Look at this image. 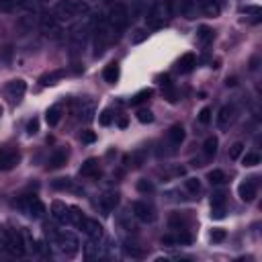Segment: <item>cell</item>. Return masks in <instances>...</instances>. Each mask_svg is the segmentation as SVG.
I'll return each mask as SVG.
<instances>
[{"label": "cell", "instance_id": "30bf717a", "mask_svg": "<svg viewBox=\"0 0 262 262\" xmlns=\"http://www.w3.org/2000/svg\"><path fill=\"white\" fill-rule=\"evenodd\" d=\"M39 29L43 31L45 35H51V37H58L61 33L60 20L56 19V15H41L39 17Z\"/></svg>", "mask_w": 262, "mask_h": 262}, {"label": "cell", "instance_id": "3957f363", "mask_svg": "<svg viewBox=\"0 0 262 262\" xmlns=\"http://www.w3.org/2000/svg\"><path fill=\"white\" fill-rule=\"evenodd\" d=\"M170 13H168V6H166V0H156L148 13H145V23H148L150 29H162Z\"/></svg>", "mask_w": 262, "mask_h": 262}, {"label": "cell", "instance_id": "4316f807", "mask_svg": "<svg viewBox=\"0 0 262 262\" xmlns=\"http://www.w3.org/2000/svg\"><path fill=\"white\" fill-rule=\"evenodd\" d=\"M60 119H61V107H60V104L49 107L47 109V115H45V121H47L49 127H56V125L60 123Z\"/></svg>", "mask_w": 262, "mask_h": 262}, {"label": "cell", "instance_id": "f1b7e54d", "mask_svg": "<svg viewBox=\"0 0 262 262\" xmlns=\"http://www.w3.org/2000/svg\"><path fill=\"white\" fill-rule=\"evenodd\" d=\"M242 164L246 166V168H254V166L260 164V154H256V152H248V154H244Z\"/></svg>", "mask_w": 262, "mask_h": 262}, {"label": "cell", "instance_id": "d6a6232c", "mask_svg": "<svg viewBox=\"0 0 262 262\" xmlns=\"http://www.w3.org/2000/svg\"><path fill=\"white\" fill-rule=\"evenodd\" d=\"M242 154H244V143L242 141H236L232 148H229V158H232V160L242 158Z\"/></svg>", "mask_w": 262, "mask_h": 262}, {"label": "cell", "instance_id": "836d02e7", "mask_svg": "<svg viewBox=\"0 0 262 262\" xmlns=\"http://www.w3.org/2000/svg\"><path fill=\"white\" fill-rule=\"evenodd\" d=\"M207 178H209V182L211 184H223L225 182V174L222 170H211Z\"/></svg>", "mask_w": 262, "mask_h": 262}, {"label": "cell", "instance_id": "7bdbcfd3", "mask_svg": "<svg viewBox=\"0 0 262 262\" xmlns=\"http://www.w3.org/2000/svg\"><path fill=\"white\" fill-rule=\"evenodd\" d=\"M225 229H213V232H211V240H213V242H223V240H225Z\"/></svg>", "mask_w": 262, "mask_h": 262}, {"label": "cell", "instance_id": "44dd1931", "mask_svg": "<svg viewBox=\"0 0 262 262\" xmlns=\"http://www.w3.org/2000/svg\"><path fill=\"white\" fill-rule=\"evenodd\" d=\"M197 66V58H195V54H184V56H181V60H178V70L182 72V74H188V72H193V68Z\"/></svg>", "mask_w": 262, "mask_h": 262}, {"label": "cell", "instance_id": "83f0119b", "mask_svg": "<svg viewBox=\"0 0 262 262\" xmlns=\"http://www.w3.org/2000/svg\"><path fill=\"white\" fill-rule=\"evenodd\" d=\"M152 97H154V90H152V88H141V90L131 99V104H141V102H145V101H150Z\"/></svg>", "mask_w": 262, "mask_h": 262}, {"label": "cell", "instance_id": "ab89813d", "mask_svg": "<svg viewBox=\"0 0 262 262\" xmlns=\"http://www.w3.org/2000/svg\"><path fill=\"white\" fill-rule=\"evenodd\" d=\"M15 8H17L15 0H0V10L2 13H15Z\"/></svg>", "mask_w": 262, "mask_h": 262}, {"label": "cell", "instance_id": "d590c367", "mask_svg": "<svg viewBox=\"0 0 262 262\" xmlns=\"http://www.w3.org/2000/svg\"><path fill=\"white\" fill-rule=\"evenodd\" d=\"M138 121L143 123V125H145V123H152V121H154L152 111H150V109H140V111H138Z\"/></svg>", "mask_w": 262, "mask_h": 262}, {"label": "cell", "instance_id": "603a6c76", "mask_svg": "<svg viewBox=\"0 0 262 262\" xmlns=\"http://www.w3.org/2000/svg\"><path fill=\"white\" fill-rule=\"evenodd\" d=\"M41 2L43 0H15V4L19 8H23L25 13H33V15L41 13Z\"/></svg>", "mask_w": 262, "mask_h": 262}, {"label": "cell", "instance_id": "8d00e7d4", "mask_svg": "<svg viewBox=\"0 0 262 262\" xmlns=\"http://www.w3.org/2000/svg\"><path fill=\"white\" fill-rule=\"evenodd\" d=\"M199 123L201 125H209L211 123V109L209 107H203L201 113H199Z\"/></svg>", "mask_w": 262, "mask_h": 262}, {"label": "cell", "instance_id": "ba28073f", "mask_svg": "<svg viewBox=\"0 0 262 262\" xmlns=\"http://www.w3.org/2000/svg\"><path fill=\"white\" fill-rule=\"evenodd\" d=\"M19 207L25 209V213H29L31 217H43V213H45V205L41 203L37 197L23 199V201H19Z\"/></svg>", "mask_w": 262, "mask_h": 262}, {"label": "cell", "instance_id": "ffe728a7", "mask_svg": "<svg viewBox=\"0 0 262 262\" xmlns=\"http://www.w3.org/2000/svg\"><path fill=\"white\" fill-rule=\"evenodd\" d=\"M80 174L82 176H92V178H97L101 176V168H99V160L97 158H88L84 164L80 166Z\"/></svg>", "mask_w": 262, "mask_h": 262}, {"label": "cell", "instance_id": "60d3db41", "mask_svg": "<svg viewBox=\"0 0 262 262\" xmlns=\"http://www.w3.org/2000/svg\"><path fill=\"white\" fill-rule=\"evenodd\" d=\"M80 140L84 141V143H94V141H97V133L90 131V129H86V131L80 133Z\"/></svg>", "mask_w": 262, "mask_h": 262}, {"label": "cell", "instance_id": "d6986e66", "mask_svg": "<svg viewBox=\"0 0 262 262\" xmlns=\"http://www.w3.org/2000/svg\"><path fill=\"white\" fill-rule=\"evenodd\" d=\"M119 76H121V68L117 61H113V64H109L102 70V78H104V82H109V84H117Z\"/></svg>", "mask_w": 262, "mask_h": 262}, {"label": "cell", "instance_id": "ac0fdd59", "mask_svg": "<svg viewBox=\"0 0 262 262\" xmlns=\"http://www.w3.org/2000/svg\"><path fill=\"white\" fill-rule=\"evenodd\" d=\"M197 6L203 10L207 17H217L222 13V4H219V0H197Z\"/></svg>", "mask_w": 262, "mask_h": 262}, {"label": "cell", "instance_id": "5b68a950", "mask_svg": "<svg viewBox=\"0 0 262 262\" xmlns=\"http://www.w3.org/2000/svg\"><path fill=\"white\" fill-rule=\"evenodd\" d=\"M166 6H168V13H178L184 19H195L197 15V0H166Z\"/></svg>", "mask_w": 262, "mask_h": 262}, {"label": "cell", "instance_id": "bcb514c9", "mask_svg": "<svg viewBox=\"0 0 262 262\" xmlns=\"http://www.w3.org/2000/svg\"><path fill=\"white\" fill-rule=\"evenodd\" d=\"M117 125H119V127H121V129H125V127H127V125H129V119H127V117H119Z\"/></svg>", "mask_w": 262, "mask_h": 262}, {"label": "cell", "instance_id": "cb8c5ba5", "mask_svg": "<svg viewBox=\"0 0 262 262\" xmlns=\"http://www.w3.org/2000/svg\"><path fill=\"white\" fill-rule=\"evenodd\" d=\"M64 74L66 72L64 70H56V72H49V74H43L39 78V82H41V86H56L58 82L64 78Z\"/></svg>", "mask_w": 262, "mask_h": 262}, {"label": "cell", "instance_id": "7dc6e473", "mask_svg": "<svg viewBox=\"0 0 262 262\" xmlns=\"http://www.w3.org/2000/svg\"><path fill=\"white\" fill-rule=\"evenodd\" d=\"M225 84H227V86H234V84H236V78H227Z\"/></svg>", "mask_w": 262, "mask_h": 262}, {"label": "cell", "instance_id": "f907efd6", "mask_svg": "<svg viewBox=\"0 0 262 262\" xmlns=\"http://www.w3.org/2000/svg\"><path fill=\"white\" fill-rule=\"evenodd\" d=\"M0 115H2V107H0Z\"/></svg>", "mask_w": 262, "mask_h": 262}, {"label": "cell", "instance_id": "2e32d148", "mask_svg": "<svg viewBox=\"0 0 262 262\" xmlns=\"http://www.w3.org/2000/svg\"><path fill=\"white\" fill-rule=\"evenodd\" d=\"M51 215H54L60 223H66V225H72L70 223V207L61 201H54L51 203Z\"/></svg>", "mask_w": 262, "mask_h": 262}, {"label": "cell", "instance_id": "9a60e30c", "mask_svg": "<svg viewBox=\"0 0 262 262\" xmlns=\"http://www.w3.org/2000/svg\"><path fill=\"white\" fill-rule=\"evenodd\" d=\"M232 121H234V107L232 104H223V107L217 111V117H215L217 127L219 129H227Z\"/></svg>", "mask_w": 262, "mask_h": 262}, {"label": "cell", "instance_id": "52a82bcc", "mask_svg": "<svg viewBox=\"0 0 262 262\" xmlns=\"http://www.w3.org/2000/svg\"><path fill=\"white\" fill-rule=\"evenodd\" d=\"M54 240L58 242V246L61 248V252H64L66 256H76L78 250H80V242L72 236L70 232H56Z\"/></svg>", "mask_w": 262, "mask_h": 262}, {"label": "cell", "instance_id": "e575fe53", "mask_svg": "<svg viewBox=\"0 0 262 262\" xmlns=\"http://www.w3.org/2000/svg\"><path fill=\"white\" fill-rule=\"evenodd\" d=\"M184 186H186V191L191 193V195H197L199 191H201V182H199L197 178H186V181H184Z\"/></svg>", "mask_w": 262, "mask_h": 262}, {"label": "cell", "instance_id": "6da1fadb", "mask_svg": "<svg viewBox=\"0 0 262 262\" xmlns=\"http://www.w3.org/2000/svg\"><path fill=\"white\" fill-rule=\"evenodd\" d=\"M90 6L82 0H58L54 6V15L58 20H72L76 17H86Z\"/></svg>", "mask_w": 262, "mask_h": 262}, {"label": "cell", "instance_id": "277c9868", "mask_svg": "<svg viewBox=\"0 0 262 262\" xmlns=\"http://www.w3.org/2000/svg\"><path fill=\"white\" fill-rule=\"evenodd\" d=\"M113 41V33L109 29L107 19H99V25L94 29V39H92V45H94V56L101 58L104 54V49L109 47V43Z\"/></svg>", "mask_w": 262, "mask_h": 262}, {"label": "cell", "instance_id": "7c38bea8", "mask_svg": "<svg viewBox=\"0 0 262 262\" xmlns=\"http://www.w3.org/2000/svg\"><path fill=\"white\" fill-rule=\"evenodd\" d=\"M131 209H133V215L138 217L140 222H143V223H152L154 219H156L154 207L148 205V203H143V201H135V203L131 205Z\"/></svg>", "mask_w": 262, "mask_h": 262}, {"label": "cell", "instance_id": "8992f818", "mask_svg": "<svg viewBox=\"0 0 262 262\" xmlns=\"http://www.w3.org/2000/svg\"><path fill=\"white\" fill-rule=\"evenodd\" d=\"M4 248L8 250L10 254L15 256H23L25 254V238L19 229H8L4 236Z\"/></svg>", "mask_w": 262, "mask_h": 262}, {"label": "cell", "instance_id": "d4e9b609", "mask_svg": "<svg viewBox=\"0 0 262 262\" xmlns=\"http://www.w3.org/2000/svg\"><path fill=\"white\" fill-rule=\"evenodd\" d=\"M217 148H219L217 135H209V138L205 140V143H203V154L207 156V158H215V156H217Z\"/></svg>", "mask_w": 262, "mask_h": 262}, {"label": "cell", "instance_id": "484cf974", "mask_svg": "<svg viewBox=\"0 0 262 262\" xmlns=\"http://www.w3.org/2000/svg\"><path fill=\"white\" fill-rule=\"evenodd\" d=\"M168 141L172 145H181L184 141V127L182 125H172L170 131H168Z\"/></svg>", "mask_w": 262, "mask_h": 262}, {"label": "cell", "instance_id": "74e56055", "mask_svg": "<svg viewBox=\"0 0 262 262\" xmlns=\"http://www.w3.org/2000/svg\"><path fill=\"white\" fill-rule=\"evenodd\" d=\"M51 186L58 188V191H64V188H70L72 186V181H70V178H56V181L51 182Z\"/></svg>", "mask_w": 262, "mask_h": 262}, {"label": "cell", "instance_id": "f546056e", "mask_svg": "<svg viewBox=\"0 0 262 262\" xmlns=\"http://www.w3.org/2000/svg\"><path fill=\"white\" fill-rule=\"evenodd\" d=\"M197 37H199V41H201L203 45H207V43H211V41H213V31L203 25V27H199Z\"/></svg>", "mask_w": 262, "mask_h": 262}, {"label": "cell", "instance_id": "f6af8a7d", "mask_svg": "<svg viewBox=\"0 0 262 262\" xmlns=\"http://www.w3.org/2000/svg\"><path fill=\"white\" fill-rule=\"evenodd\" d=\"M37 131H39V121H37V119H31L29 125H27V133H29V135H35Z\"/></svg>", "mask_w": 262, "mask_h": 262}, {"label": "cell", "instance_id": "b9f144b4", "mask_svg": "<svg viewBox=\"0 0 262 262\" xmlns=\"http://www.w3.org/2000/svg\"><path fill=\"white\" fill-rule=\"evenodd\" d=\"M138 191H140V193H152L154 186H152L150 181H140V182H138Z\"/></svg>", "mask_w": 262, "mask_h": 262}, {"label": "cell", "instance_id": "4dcf8cb0", "mask_svg": "<svg viewBox=\"0 0 262 262\" xmlns=\"http://www.w3.org/2000/svg\"><path fill=\"white\" fill-rule=\"evenodd\" d=\"M113 119H115V115H113L111 109H102L101 115H99V123L102 125V127H109V125L113 123Z\"/></svg>", "mask_w": 262, "mask_h": 262}, {"label": "cell", "instance_id": "e0dca14e", "mask_svg": "<svg viewBox=\"0 0 262 262\" xmlns=\"http://www.w3.org/2000/svg\"><path fill=\"white\" fill-rule=\"evenodd\" d=\"M20 162V154L19 152H8V150H0V170H10Z\"/></svg>", "mask_w": 262, "mask_h": 262}, {"label": "cell", "instance_id": "681fc988", "mask_svg": "<svg viewBox=\"0 0 262 262\" xmlns=\"http://www.w3.org/2000/svg\"><path fill=\"white\" fill-rule=\"evenodd\" d=\"M219 4H222V6H223V0H219Z\"/></svg>", "mask_w": 262, "mask_h": 262}, {"label": "cell", "instance_id": "1f68e13d", "mask_svg": "<svg viewBox=\"0 0 262 262\" xmlns=\"http://www.w3.org/2000/svg\"><path fill=\"white\" fill-rule=\"evenodd\" d=\"M148 29H135L133 35H131V43H143L145 39H148Z\"/></svg>", "mask_w": 262, "mask_h": 262}, {"label": "cell", "instance_id": "5bb4252c", "mask_svg": "<svg viewBox=\"0 0 262 262\" xmlns=\"http://www.w3.org/2000/svg\"><path fill=\"white\" fill-rule=\"evenodd\" d=\"M117 205H119V195L117 193H104V195L99 197V209L104 215H109Z\"/></svg>", "mask_w": 262, "mask_h": 262}, {"label": "cell", "instance_id": "ee69618b", "mask_svg": "<svg viewBox=\"0 0 262 262\" xmlns=\"http://www.w3.org/2000/svg\"><path fill=\"white\" fill-rule=\"evenodd\" d=\"M211 217L213 219H223L225 217V207H211Z\"/></svg>", "mask_w": 262, "mask_h": 262}, {"label": "cell", "instance_id": "c3c4849f", "mask_svg": "<svg viewBox=\"0 0 262 262\" xmlns=\"http://www.w3.org/2000/svg\"><path fill=\"white\" fill-rule=\"evenodd\" d=\"M102 2H107V4H111V2H115V0H102Z\"/></svg>", "mask_w": 262, "mask_h": 262}, {"label": "cell", "instance_id": "9c48e42d", "mask_svg": "<svg viewBox=\"0 0 262 262\" xmlns=\"http://www.w3.org/2000/svg\"><path fill=\"white\" fill-rule=\"evenodd\" d=\"M258 178H246V181L238 186V193H240V199L244 203H252L256 199V193H258Z\"/></svg>", "mask_w": 262, "mask_h": 262}, {"label": "cell", "instance_id": "7a4b0ae2", "mask_svg": "<svg viewBox=\"0 0 262 262\" xmlns=\"http://www.w3.org/2000/svg\"><path fill=\"white\" fill-rule=\"evenodd\" d=\"M107 23H109V29L113 33V39L117 41L121 37V33L129 25V10H127V6H125V4H115L111 8L109 17H107Z\"/></svg>", "mask_w": 262, "mask_h": 262}, {"label": "cell", "instance_id": "8fae6325", "mask_svg": "<svg viewBox=\"0 0 262 262\" xmlns=\"http://www.w3.org/2000/svg\"><path fill=\"white\" fill-rule=\"evenodd\" d=\"M80 229L90 238V242H101V240H102V225L97 222V219L86 217L84 222H82Z\"/></svg>", "mask_w": 262, "mask_h": 262}, {"label": "cell", "instance_id": "4fadbf2b", "mask_svg": "<svg viewBox=\"0 0 262 262\" xmlns=\"http://www.w3.org/2000/svg\"><path fill=\"white\" fill-rule=\"evenodd\" d=\"M27 92V82L25 80H20V78H17V80H10L8 82V86H6V94L10 97V101H20L23 99V94Z\"/></svg>", "mask_w": 262, "mask_h": 262}, {"label": "cell", "instance_id": "7402d4cb", "mask_svg": "<svg viewBox=\"0 0 262 262\" xmlns=\"http://www.w3.org/2000/svg\"><path fill=\"white\" fill-rule=\"evenodd\" d=\"M66 160H68V152L66 150H56L54 154H51V158H49V168L51 170H58V168H61V166H64L66 164Z\"/></svg>", "mask_w": 262, "mask_h": 262}, {"label": "cell", "instance_id": "f35d334b", "mask_svg": "<svg viewBox=\"0 0 262 262\" xmlns=\"http://www.w3.org/2000/svg\"><path fill=\"white\" fill-rule=\"evenodd\" d=\"M211 207H225V195L223 193H213Z\"/></svg>", "mask_w": 262, "mask_h": 262}]
</instances>
